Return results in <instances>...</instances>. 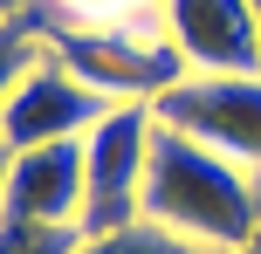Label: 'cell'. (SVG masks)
<instances>
[{
    "label": "cell",
    "mask_w": 261,
    "mask_h": 254,
    "mask_svg": "<svg viewBox=\"0 0 261 254\" xmlns=\"http://www.w3.org/2000/svg\"><path fill=\"white\" fill-rule=\"evenodd\" d=\"M144 220H165V227L193 234V241L241 254V241L261 227V179L248 165H234L227 151L158 124L151 172H144Z\"/></svg>",
    "instance_id": "cell-1"
},
{
    "label": "cell",
    "mask_w": 261,
    "mask_h": 254,
    "mask_svg": "<svg viewBox=\"0 0 261 254\" xmlns=\"http://www.w3.org/2000/svg\"><path fill=\"white\" fill-rule=\"evenodd\" d=\"M48 55L90 90H103L110 103H158L193 76L186 55L165 41V27H83V21L62 27L48 14Z\"/></svg>",
    "instance_id": "cell-2"
},
{
    "label": "cell",
    "mask_w": 261,
    "mask_h": 254,
    "mask_svg": "<svg viewBox=\"0 0 261 254\" xmlns=\"http://www.w3.org/2000/svg\"><path fill=\"white\" fill-rule=\"evenodd\" d=\"M151 103H110V117L83 137V234L130 227L144 213V172H151Z\"/></svg>",
    "instance_id": "cell-3"
},
{
    "label": "cell",
    "mask_w": 261,
    "mask_h": 254,
    "mask_svg": "<svg viewBox=\"0 0 261 254\" xmlns=\"http://www.w3.org/2000/svg\"><path fill=\"white\" fill-rule=\"evenodd\" d=\"M158 124L227 151L234 165L261 172V76H186L158 96Z\"/></svg>",
    "instance_id": "cell-4"
},
{
    "label": "cell",
    "mask_w": 261,
    "mask_h": 254,
    "mask_svg": "<svg viewBox=\"0 0 261 254\" xmlns=\"http://www.w3.org/2000/svg\"><path fill=\"white\" fill-rule=\"evenodd\" d=\"M110 117V96L90 90L83 76H69L62 62H35L28 82L7 96L0 110V145L7 151H35V145H62V137H90Z\"/></svg>",
    "instance_id": "cell-5"
},
{
    "label": "cell",
    "mask_w": 261,
    "mask_h": 254,
    "mask_svg": "<svg viewBox=\"0 0 261 254\" xmlns=\"http://www.w3.org/2000/svg\"><path fill=\"white\" fill-rule=\"evenodd\" d=\"M158 27L193 76H261V21L248 0H158Z\"/></svg>",
    "instance_id": "cell-6"
},
{
    "label": "cell",
    "mask_w": 261,
    "mask_h": 254,
    "mask_svg": "<svg viewBox=\"0 0 261 254\" xmlns=\"http://www.w3.org/2000/svg\"><path fill=\"white\" fill-rule=\"evenodd\" d=\"M7 220L83 227V137L7 151Z\"/></svg>",
    "instance_id": "cell-7"
},
{
    "label": "cell",
    "mask_w": 261,
    "mask_h": 254,
    "mask_svg": "<svg viewBox=\"0 0 261 254\" xmlns=\"http://www.w3.org/2000/svg\"><path fill=\"white\" fill-rule=\"evenodd\" d=\"M76 254H227L213 241H193V234L165 227V220H130V227H110V234H83Z\"/></svg>",
    "instance_id": "cell-8"
},
{
    "label": "cell",
    "mask_w": 261,
    "mask_h": 254,
    "mask_svg": "<svg viewBox=\"0 0 261 254\" xmlns=\"http://www.w3.org/2000/svg\"><path fill=\"white\" fill-rule=\"evenodd\" d=\"M35 62H48V14L21 7L14 21H0V110H7V96L28 82Z\"/></svg>",
    "instance_id": "cell-9"
},
{
    "label": "cell",
    "mask_w": 261,
    "mask_h": 254,
    "mask_svg": "<svg viewBox=\"0 0 261 254\" xmlns=\"http://www.w3.org/2000/svg\"><path fill=\"white\" fill-rule=\"evenodd\" d=\"M83 27H158V0H48Z\"/></svg>",
    "instance_id": "cell-10"
},
{
    "label": "cell",
    "mask_w": 261,
    "mask_h": 254,
    "mask_svg": "<svg viewBox=\"0 0 261 254\" xmlns=\"http://www.w3.org/2000/svg\"><path fill=\"white\" fill-rule=\"evenodd\" d=\"M83 227H41V220H0V254H76Z\"/></svg>",
    "instance_id": "cell-11"
},
{
    "label": "cell",
    "mask_w": 261,
    "mask_h": 254,
    "mask_svg": "<svg viewBox=\"0 0 261 254\" xmlns=\"http://www.w3.org/2000/svg\"><path fill=\"white\" fill-rule=\"evenodd\" d=\"M0 220H7V145H0Z\"/></svg>",
    "instance_id": "cell-12"
},
{
    "label": "cell",
    "mask_w": 261,
    "mask_h": 254,
    "mask_svg": "<svg viewBox=\"0 0 261 254\" xmlns=\"http://www.w3.org/2000/svg\"><path fill=\"white\" fill-rule=\"evenodd\" d=\"M21 7H35V0H0V21H14Z\"/></svg>",
    "instance_id": "cell-13"
},
{
    "label": "cell",
    "mask_w": 261,
    "mask_h": 254,
    "mask_svg": "<svg viewBox=\"0 0 261 254\" xmlns=\"http://www.w3.org/2000/svg\"><path fill=\"white\" fill-rule=\"evenodd\" d=\"M241 254H261V227H254V234H248V241H241Z\"/></svg>",
    "instance_id": "cell-14"
},
{
    "label": "cell",
    "mask_w": 261,
    "mask_h": 254,
    "mask_svg": "<svg viewBox=\"0 0 261 254\" xmlns=\"http://www.w3.org/2000/svg\"><path fill=\"white\" fill-rule=\"evenodd\" d=\"M248 7H254V21H261V0H248Z\"/></svg>",
    "instance_id": "cell-15"
}]
</instances>
